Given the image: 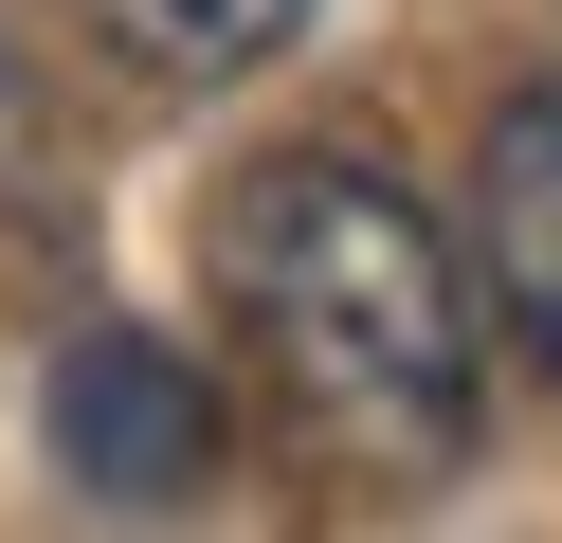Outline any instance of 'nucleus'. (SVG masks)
<instances>
[{"instance_id":"nucleus-1","label":"nucleus","mask_w":562,"mask_h":543,"mask_svg":"<svg viewBox=\"0 0 562 543\" xmlns=\"http://www.w3.org/2000/svg\"><path fill=\"white\" fill-rule=\"evenodd\" d=\"M218 308H236V344H255V381H272V417H291L308 471L417 489V471L472 453V381H490L472 253H453V217L400 163L272 145L218 200Z\"/></svg>"},{"instance_id":"nucleus-2","label":"nucleus","mask_w":562,"mask_h":543,"mask_svg":"<svg viewBox=\"0 0 562 543\" xmlns=\"http://www.w3.org/2000/svg\"><path fill=\"white\" fill-rule=\"evenodd\" d=\"M55 453H74L91 507H182L218 471V381L182 344H146V326H91L55 362Z\"/></svg>"},{"instance_id":"nucleus-3","label":"nucleus","mask_w":562,"mask_h":543,"mask_svg":"<svg viewBox=\"0 0 562 543\" xmlns=\"http://www.w3.org/2000/svg\"><path fill=\"white\" fill-rule=\"evenodd\" d=\"M472 308L562 381V91H508L472 145Z\"/></svg>"},{"instance_id":"nucleus-4","label":"nucleus","mask_w":562,"mask_h":543,"mask_svg":"<svg viewBox=\"0 0 562 543\" xmlns=\"http://www.w3.org/2000/svg\"><path fill=\"white\" fill-rule=\"evenodd\" d=\"M91 36L146 91H236V72H272L308 36V0H91Z\"/></svg>"},{"instance_id":"nucleus-5","label":"nucleus","mask_w":562,"mask_h":543,"mask_svg":"<svg viewBox=\"0 0 562 543\" xmlns=\"http://www.w3.org/2000/svg\"><path fill=\"white\" fill-rule=\"evenodd\" d=\"M19 163H37V36L0 19V181H19Z\"/></svg>"}]
</instances>
